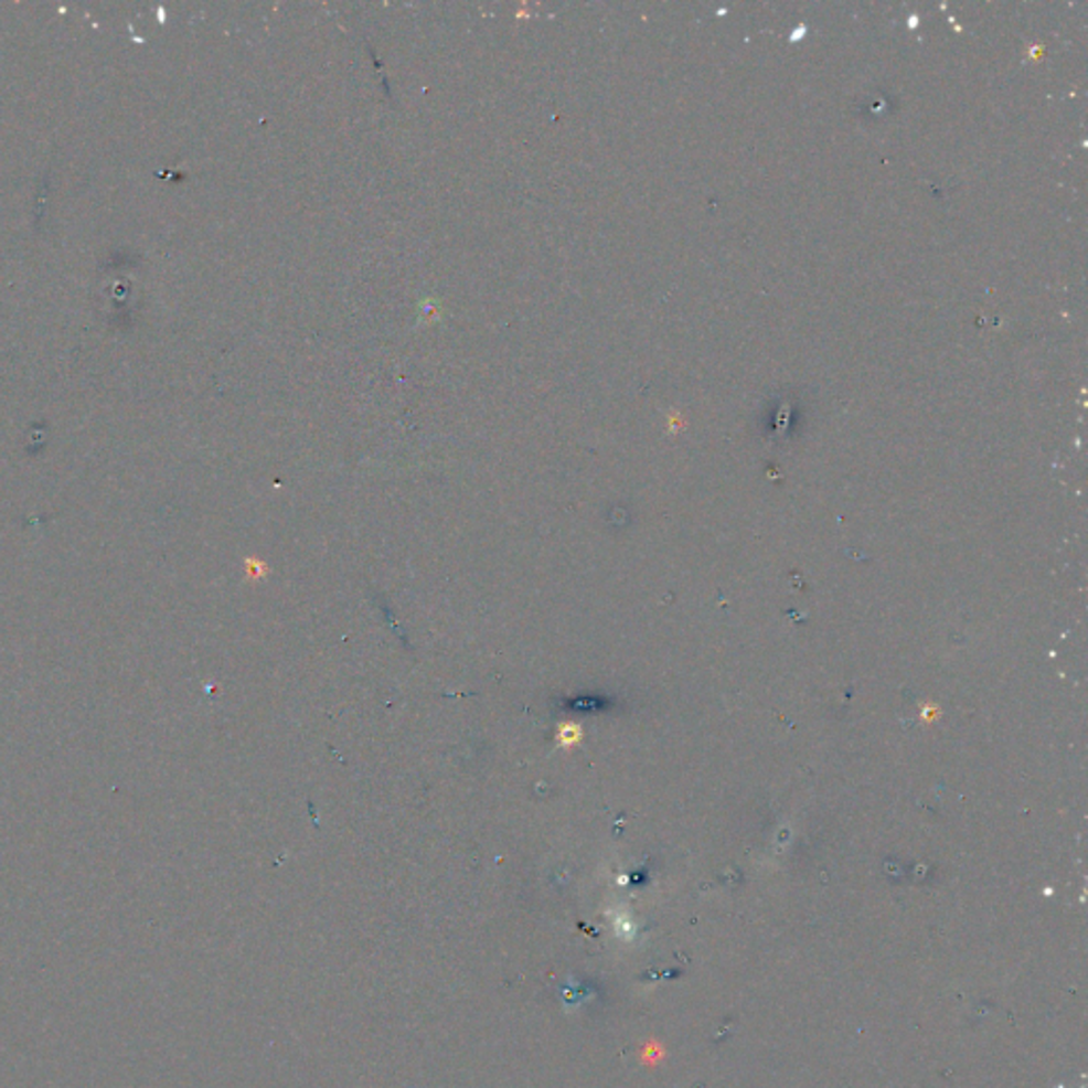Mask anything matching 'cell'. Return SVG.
I'll use <instances>...</instances> for the list:
<instances>
[{
	"label": "cell",
	"instance_id": "6da1fadb",
	"mask_svg": "<svg viewBox=\"0 0 1088 1088\" xmlns=\"http://www.w3.org/2000/svg\"><path fill=\"white\" fill-rule=\"evenodd\" d=\"M573 738H578V729L576 727H566V732L562 734V740L564 743H574Z\"/></svg>",
	"mask_w": 1088,
	"mask_h": 1088
}]
</instances>
